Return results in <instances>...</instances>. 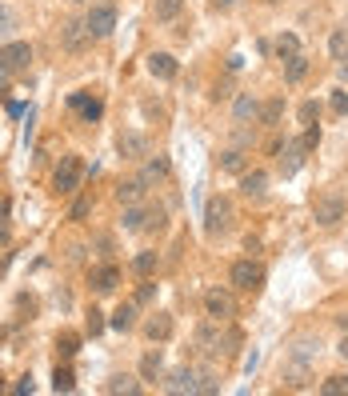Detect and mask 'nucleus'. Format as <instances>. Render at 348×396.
<instances>
[{
    "mask_svg": "<svg viewBox=\"0 0 348 396\" xmlns=\"http://www.w3.org/2000/svg\"><path fill=\"white\" fill-rule=\"evenodd\" d=\"M133 268H136V273H140V276H153L156 268H160V256H156V253H136Z\"/></svg>",
    "mask_w": 348,
    "mask_h": 396,
    "instance_id": "obj_27",
    "label": "nucleus"
},
{
    "mask_svg": "<svg viewBox=\"0 0 348 396\" xmlns=\"http://www.w3.org/2000/svg\"><path fill=\"white\" fill-rule=\"evenodd\" d=\"M248 121H260V104H256V96H240L236 101V124H248Z\"/></svg>",
    "mask_w": 348,
    "mask_h": 396,
    "instance_id": "obj_18",
    "label": "nucleus"
},
{
    "mask_svg": "<svg viewBox=\"0 0 348 396\" xmlns=\"http://www.w3.org/2000/svg\"><path fill=\"white\" fill-rule=\"evenodd\" d=\"M4 216H9V204L0 200V224H4Z\"/></svg>",
    "mask_w": 348,
    "mask_h": 396,
    "instance_id": "obj_45",
    "label": "nucleus"
},
{
    "mask_svg": "<svg viewBox=\"0 0 348 396\" xmlns=\"http://www.w3.org/2000/svg\"><path fill=\"white\" fill-rule=\"evenodd\" d=\"M84 24L93 32V41H104V36H113V29H116V9L113 4H93L88 16H84Z\"/></svg>",
    "mask_w": 348,
    "mask_h": 396,
    "instance_id": "obj_5",
    "label": "nucleus"
},
{
    "mask_svg": "<svg viewBox=\"0 0 348 396\" xmlns=\"http://www.w3.org/2000/svg\"><path fill=\"white\" fill-rule=\"evenodd\" d=\"M12 29H16V12H12V9H4V4H0V36H9Z\"/></svg>",
    "mask_w": 348,
    "mask_h": 396,
    "instance_id": "obj_34",
    "label": "nucleus"
},
{
    "mask_svg": "<svg viewBox=\"0 0 348 396\" xmlns=\"http://www.w3.org/2000/svg\"><path fill=\"white\" fill-rule=\"evenodd\" d=\"M52 388H56V392H72V388H76V376H72L68 368L56 365V372H52Z\"/></svg>",
    "mask_w": 348,
    "mask_h": 396,
    "instance_id": "obj_28",
    "label": "nucleus"
},
{
    "mask_svg": "<svg viewBox=\"0 0 348 396\" xmlns=\"http://www.w3.org/2000/svg\"><path fill=\"white\" fill-rule=\"evenodd\" d=\"M88 285L96 288V293H116V285H121V268H116V264H104V268H93V273H88Z\"/></svg>",
    "mask_w": 348,
    "mask_h": 396,
    "instance_id": "obj_11",
    "label": "nucleus"
},
{
    "mask_svg": "<svg viewBox=\"0 0 348 396\" xmlns=\"http://www.w3.org/2000/svg\"><path fill=\"white\" fill-rule=\"evenodd\" d=\"M81 112H84V116H88V121H101L104 104H101V101H84V108H81Z\"/></svg>",
    "mask_w": 348,
    "mask_h": 396,
    "instance_id": "obj_39",
    "label": "nucleus"
},
{
    "mask_svg": "<svg viewBox=\"0 0 348 396\" xmlns=\"http://www.w3.org/2000/svg\"><path fill=\"white\" fill-rule=\"evenodd\" d=\"M144 193H148V184L136 176V181H124L121 188H116V200H121V204H140Z\"/></svg>",
    "mask_w": 348,
    "mask_h": 396,
    "instance_id": "obj_16",
    "label": "nucleus"
},
{
    "mask_svg": "<svg viewBox=\"0 0 348 396\" xmlns=\"http://www.w3.org/2000/svg\"><path fill=\"white\" fill-rule=\"evenodd\" d=\"M277 56H280V61H292V56H300V41L292 36V32H280V36H277Z\"/></svg>",
    "mask_w": 348,
    "mask_h": 396,
    "instance_id": "obj_22",
    "label": "nucleus"
},
{
    "mask_svg": "<svg viewBox=\"0 0 348 396\" xmlns=\"http://www.w3.org/2000/svg\"><path fill=\"white\" fill-rule=\"evenodd\" d=\"M205 308H208L213 320H225V325L236 316V300H232V293H225V288H208V293H205Z\"/></svg>",
    "mask_w": 348,
    "mask_h": 396,
    "instance_id": "obj_6",
    "label": "nucleus"
},
{
    "mask_svg": "<svg viewBox=\"0 0 348 396\" xmlns=\"http://www.w3.org/2000/svg\"><path fill=\"white\" fill-rule=\"evenodd\" d=\"M324 396H348V376H328L324 385H320Z\"/></svg>",
    "mask_w": 348,
    "mask_h": 396,
    "instance_id": "obj_30",
    "label": "nucleus"
},
{
    "mask_svg": "<svg viewBox=\"0 0 348 396\" xmlns=\"http://www.w3.org/2000/svg\"><path fill=\"white\" fill-rule=\"evenodd\" d=\"M153 293H156V285H140V288H136V305H148Z\"/></svg>",
    "mask_w": 348,
    "mask_h": 396,
    "instance_id": "obj_42",
    "label": "nucleus"
},
{
    "mask_svg": "<svg viewBox=\"0 0 348 396\" xmlns=\"http://www.w3.org/2000/svg\"><path fill=\"white\" fill-rule=\"evenodd\" d=\"M332 112H340V116L348 112V92H332Z\"/></svg>",
    "mask_w": 348,
    "mask_h": 396,
    "instance_id": "obj_41",
    "label": "nucleus"
},
{
    "mask_svg": "<svg viewBox=\"0 0 348 396\" xmlns=\"http://www.w3.org/2000/svg\"><path fill=\"white\" fill-rule=\"evenodd\" d=\"M304 380H308V368L297 360V365L288 368V385H292V388H304Z\"/></svg>",
    "mask_w": 348,
    "mask_h": 396,
    "instance_id": "obj_33",
    "label": "nucleus"
},
{
    "mask_svg": "<svg viewBox=\"0 0 348 396\" xmlns=\"http://www.w3.org/2000/svg\"><path fill=\"white\" fill-rule=\"evenodd\" d=\"M116 148H121L124 161H140L144 153H148V141H144L140 132H121V141H116Z\"/></svg>",
    "mask_w": 348,
    "mask_h": 396,
    "instance_id": "obj_13",
    "label": "nucleus"
},
{
    "mask_svg": "<svg viewBox=\"0 0 348 396\" xmlns=\"http://www.w3.org/2000/svg\"><path fill=\"white\" fill-rule=\"evenodd\" d=\"M0 64H4V68L9 72H24L32 64V49L24 41H12V44H4V49H0Z\"/></svg>",
    "mask_w": 348,
    "mask_h": 396,
    "instance_id": "obj_8",
    "label": "nucleus"
},
{
    "mask_svg": "<svg viewBox=\"0 0 348 396\" xmlns=\"http://www.w3.org/2000/svg\"><path fill=\"white\" fill-rule=\"evenodd\" d=\"M88 208H93V200H88V196H81V200L72 204V220H84V216H88Z\"/></svg>",
    "mask_w": 348,
    "mask_h": 396,
    "instance_id": "obj_37",
    "label": "nucleus"
},
{
    "mask_svg": "<svg viewBox=\"0 0 348 396\" xmlns=\"http://www.w3.org/2000/svg\"><path fill=\"white\" fill-rule=\"evenodd\" d=\"M300 141H304V148H308V153H312V148H317V144H320V128H317V124H308Z\"/></svg>",
    "mask_w": 348,
    "mask_h": 396,
    "instance_id": "obj_36",
    "label": "nucleus"
},
{
    "mask_svg": "<svg viewBox=\"0 0 348 396\" xmlns=\"http://www.w3.org/2000/svg\"><path fill=\"white\" fill-rule=\"evenodd\" d=\"M93 41V32H88V24H81V21H64L61 24V44L68 52H84V44Z\"/></svg>",
    "mask_w": 348,
    "mask_h": 396,
    "instance_id": "obj_9",
    "label": "nucleus"
},
{
    "mask_svg": "<svg viewBox=\"0 0 348 396\" xmlns=\"http://www.w3.org/2000/svg\"><path fill=\"white\" fill-rule=\"evenodd\" d=\"M220 168L232 176H245V153H225L220 156Z\"/></svg>",
    "mask_w": 348,
    "mask_h": 396,
    "instance_id": "obj_29",
    "label": "nucleus"
},
{
    "mask_svg": "<svg viewBox=\"0 0 348 396\" xmlns=\"http://www.w3.org/2000/svg\"><path fill=\"white\" fill-rule=\"evenodd\" d=\"M196 380H200V376H196L193 368H176V372L168 376V385H164V388H168L173 396H185V392L196 396Z\"/></svg>",
    "mask_w": 348,
    "mask_h": 396,
    "instance_id": "obj_12",
    "label": "nucleus"
},
{
    "mask_svg": "<svg viewBox=\"0 0 348 396\" xmlns=\"http://www.w3.org/2000/svg\"><path fill=\"white\" fill-rule=\"evenodd\" d=\"M185 9V0H153V16L156 21H176Z\"/></svg>",
    "mask_w": 348,
    "mask_h": 396,
    "instance_id": "obj_20",
    "label": "nucleus"
},
{
    "mask_svg": "<svg viewBox=\"0 0 348 396\" xmlns=\"http://www.w3.org/2000/svg\"><path fill=\"white\" fill-rule=\"evenodd\" d=\"M232 285L245 288V293H256V288L265 285V268L256 260H236L232 264Z\"/></svg>",
    "mask_w": 348,
    "mask_h": 396,
    "instance_id": "obj_7",
    "label": "nucleus"
},
{
    "mask_svg": "<svg viewBox=\"0 0 348 396\" xmlns=\"http://www.w3.org/2000/svg\"><path fill=\"white\" fill-rule=\"evenodd\" d=\"M88 332H93V336H101V332H104V316L96 313V308L88 313Z\"/></svg>",
    "mask_w": 348,
    "mask_h": 396,
    "instance_id": "obj_40",
    "label": "nucleus"
},
{
    "mask_svg": "<svg viewBox=\"0 0 348 396\" xmlns=\"http://www.w3.org/2000/svg\"><path fill=\"white\" fill-rule=\"evenodd\" d=\"M304 141H288L285 148H280V173L285 176H297L300 173V164H304Z\"/></svg>",
    "mask_w": 348,
    "mask_h": 396,
    "instance_id": "obj_10",
    "label": "nucleus"
},
{
    "mask_svg": "<svg viewBox=\"0 0 348 396\" xmlns=\"http://www.w3.org/2000/svg\"><path fill=\"white\" fill-rule=\"evenodd\" d=\"M216 392V380L213 376H200V380H196V396H213Z\"/></svg>",
    "mask_w": 348,
    "mask_h": 396,
    "instance_id": "obj_38",
    "label": "nucleus"
},
{
    "mask_svg": "<svg viewBox=\"0 0 348 396\" xmlns=\"http://www.w3.org/2000/svg\"><path fill=\"white\" fill-rule=\"evenodd\" d=\"M81 181H84V161L81 156H61L56 173H52V188L56 193H76Z\"/></svg>",
    "mask_w": 348,
    "mask_h": 396,
    "instance_id": "obj_2",
    "label": "nucleus"
},
{
    "mask_svg": "<svg viewBox=\"0 0 348 396\" xmlns=\"http://www.w3.org/2000/svg\"><path fill=\"white\" fill-rule=\"evenodd\" d=\"M337 320H340V328H348V313H344V316H337Z\"/></svg>",
    "mask_w": 348,
    "mask_h": 396,
    "instance_id": "obj_46",
    "label": "nucleus"
},
{
    "mask_svg": "<svg viewBox=\"0 0 348 396\" xmlns=\"http://www.w3.org/2000/svg\"><path fill=\"white\" fill-rule=\"evenodd\" d=\"M144 332H148V340H168L173 336V316L168 313H156L148 325H144Z\"/></svg>",
    "mask_w": 348,
    "mask_h": 396,
    "instance_id": "obj_17",
    "label": "nucleus"
},
{
    "mask_svg": "<svg viewBox=\"0 0 348 396\" xmlns=\"http://www.w3.org/2000/svg\"><path fill=\"white\" fill-rule=\"evenodd\" d=\"M317 116H320V108H317L312 101L300 104V124H304V128H308V124H317Z\"/></svg>",
    "mask_w": 348,
    "mask_h": 396,
    "instance_id": "obj_35",
    "label": "nucleus"
},
{
    "mask_svg": "<svg viewBox=\"0 0 348 396\" xmlns=\"http://www.w3.org/2000/svg\"><path fill=\"white\" fill-rule=\"evenodd\" d=\"M304 72H308V56H304V52H300V56H292V61H285V81L288 84L304 81Z\"/></svg>",
    "mask_w": 348,
    "mask_h": 396,
    "instance_id": "obj_23",
    "label": "nucleus"
},
{
    "mask_svg": "<svg viewBox=\"0 0 348 396\" xmlns=\"http://www.w3.org/2000/svg\"><path fill=\"white\" fill-rule=\"evenodd\" d=\"M108 325H113L116 332H128V328L136 325V300H133V305H121V308H116V313H113V320H108Z\"/></svg>",
    "mask_w": 348,
    "mask_h": 396,
    "instance_id": "obj_19",
    "label": "nucleus"
},
{
    "mask_svg": "<svg viewBox=\"0 0 348 396\" xmlns=\"http://www.w3.org/2000/svg\"><path fill=\"white\" fill-rule=\"evenodd\" d=\"M240 193H245L248 200H260V196L268 193V176L265 173H245L240 176Z\"/></svg>",
    "mask_w": 348,
    "mask_h": 396,
    "instance_id": "obj_15",
    "label": "nucleus"
},
{
    "mask_svg": "<svg viewBox=\"0 0 348 396\" xmlns=\"http://www.w3.org/2000/svg\"><path fill=\"white\" fill-rule=\"evenodd\" d=\"M4 84H9V68H4V64H0V88H4Z\"/></svg>",
    "mask_w": 348,
    "mask_h": 396,
    "instance_id": "obj_43",
    "label": "nucleus"
},
{
    "mask_svg": "<svg viewBox=\"0 0 348 396\" xmlns=\"http://www.w3.org/2000/svg\"><path fill=\"white\" fill-rule=\"evenodd\" d=\"M56 352H61L64 360H72V356L81 352V340H76V332H61V336H56Z\"/></svg>",
    "mask_w": 348,
    "mask_h": 396,
    "instance_id": "obj_26",
    "label": "nucleus"
},
{
    "mask_svg": "<svg viewBox=\"0 0 348 396\" xmlns=\"http://www.w3.org/2000/svg\"><path fill=\"white\" fill-rule=\"evenodd\" d=\"M220 325H225V320H213V325H205L200 332H196V348H200V352H208V356H216V352H232L228 345H236L240 336H236L232 328H228V332H220Z\"/></svg>",
    "mask_w": 348,
    "mask_h": 396,
    "instance_id": "obj_1",
    "label": "nucleus"
},
{
    "mask_svg": "<svg viewBox=\"0 0 348 396\" xmlns=\"http://www.w3.org/2000/svg\"><path fill=\"white\" fill-rule=\"evenodd\" d=\"M104 392H124V396H136L140 392V385H136L133 376H113V380H108V385H104Z\"/></svg>",
    "mask_w": 348,
    "mask_h": 396,
    "instance_id": "obj_25",
    "label": "nucleus"
},
{
    "mask_svg": "<svg viewBox=\"0 0 348 396\" xmlns=\"http://www.w3.org/2000/svg\"><path fill=\"white\" fill-rule=\"evenodd\" d=\"M337 352H340V356H344V360H348V336H344V340H340V348H337Z\"/></svg>",
    "mask_w": 348,
    "mask_h": 396,
    "instance_id": "obj_44",
    "label": "nucleus"
},
{
    "mask_svg": "<svg viewBox=\"0 0 348 396\" xmlns=\"http://www.w3.org/2000/svg\"><path fill=\"white\" fill-rule=\"evenodd\" d=\"M328 52H332V61H348V29H332Z\"/></svg>",
    "mask_w": 348,
    "mask_h": 396,
    "instance_id": "obj_21",
    "label": "nucleus"
},
{
    "mask_svg": "<svg viewBox=\"0 0 348 396\" xmlns=\"http://www.w3.org/2000/svg\"><path fill=\"white\" fill-rule=\"evenodd\" d=\"M205 228H208V236H225L228 228H232V204H228L225 196H213V200H208Z\"/></svg>",
    "mask_w": 348,
    "mask_h": 396,
    "instance_id": "obj_3",
    "label": "nucleus"
},
{
    "mask_svg": "<svg viewBox=\"0 0 348 396\" xmlns=\"http://www.w3.org/2000/svg\"><path fill=\"white\" fill-rule=\"evenodd\" d=\"M0 392H4V385H0Z\"/></svg>",
    "mask_w": 348,
    "mask_h": 396,
    "instance_id": "obj_48",
    "label": "nucleus"
},
{
    "mask_svg": "<svg viewBox=\"0 0 348 396\" xmlns=\"http://www.w3.org/2000/svg\"><path fill=\"white\" fill-rule=\"evenodd\" d=\"M140 376L144 380H156V376H160V352H148L140 360Z\"/></svg>",
    "mask_w": 348,
    "mask_h": 396,
    "instance_id": "obj_31",
    "label": "nucleus"
},
{
    "mask_svg": "<svg viewBox=\"0 0 348 396\" xmlns=\"http://www.w3.org/2000/svg\"><path fill=\"white\" fill-rule=\"evenodd\" d=\"M164 176H168V161H164V156H156V161L144 164L140 181H144V184H156V181H164Z\"/></svg>",
    "mask_w": 348,
    "mask_h": 396,
    "instance_id": "obj_24",
    "label": "nucleus"
},
{
    "mask_svg": "<svg viewBox=\"0 0 348 396\" xmlns=\"http://www.w3.org/2000/svg\"><path fill=\"white\" fill-rule=\"evenodd\" d=\"M280 116H285V101H268L265 108H260V121L265 124H277Z\"/></svg>",
    "mask_w": 348,
    "mask_h": 396,
    "instance_id": "obj_32",
    "label": "nucleus"
},
{
    "mask_svg": "<svg viewBox=\"0 0 348 396\" xmlns=\"http://www.w3.org/2000/svg\"><path fill=\"white\" fill-rule=\"evenodd\" d=\"M148 72H153L156 81H173V76H176V61L168 56V52H153V56H148Z\"/></svg>",
    "mask_w": 348,
    "mask_h": 396,
    "instance_id": "obj_14",
    "label": "nucleus"
},
{
    "mask_svg": "<svg viewBox=\"0 0 348 396\" xmlns=\"http://www.w3.org/2000/svg\"><path fill=\"white\" fill-rule=\"evenodd\" d=\"M268 4H277V0H268Z\"/></svg>",
    "mask_w": 348,
    "mask_h": 396,
    "instance_id": "obj_47",
    "label": "nucleus"
},
{
    "mask_svg": "<svg viewBox=\"0 0 348 396\" xmlns=\"http://www.w3.org/2000/svg\"><path fill=\"white\" fill-rule=\"evenodd\" d=\"M312 216H317V224H324V228H332V224L344 220V196L337 193H324L312 200Z\"/></svg>",
    "mask_w": 348,
    "mask_h": 396,
    "instance_id": "obj_4",
    "label": "nucleus"
}]
</instances>
